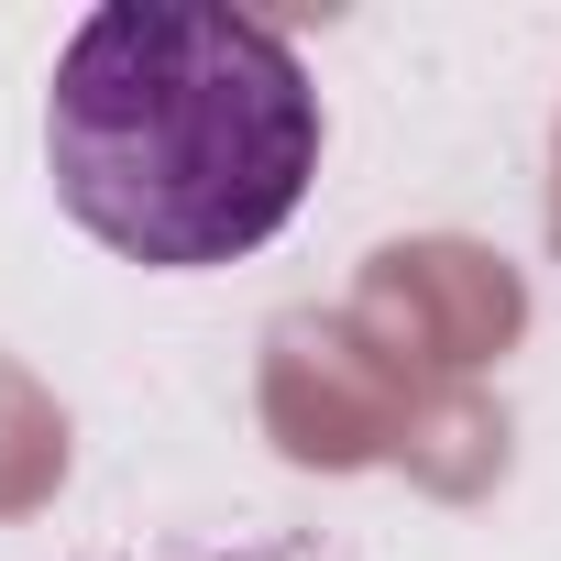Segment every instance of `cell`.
I'll return each instance as SVG.
<instances>
[{"instance_id":"cell-1","label":"cell","mask_w":561,"mask_h":561,"mask_svg":"<svg viewBox=\"0 0 561 561\" xmlns=\"http://www.w3.org/2000/svg\"><path fill=\"white\" fill-rule=\"evenodd\" d=\"M56 209L122 264L198 275L298 220L320 176V89L298 45L220 0H111L45 89Z\"/></svg>"}]
</instances>
